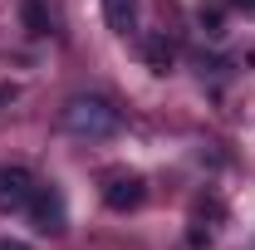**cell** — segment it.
Listing matches in <instances>:
<instances>
[{
	"label": "cell",
	"instance_id": "cell-1",
	"mask_svg": "<svg viewBox=\"0 0 255 250\" xmlns=\"http://www.w3.org/2000/svg\"><path fill=\"white\" fill-rule=\"evenodd\" d=\"M64 127L74 137H108V132H118V108L98 94H79L64 103Z\"/></svg>",
	"mask_w": 255,
	"mask_h": 250
},
{
	"label": "cell",
	"instance_id": "cell-2",
	"mask_svg": "<svg viewBox=\"0 0 255 250\" xmlns=\"http://www.w3.org/2000/svg\"><path fill=\"white\" fill-rule=\"evenodd\" d=\"M142 196H147V187L137 172H108L103 177V206L108 211H137Z\"/></svg>",
	"mask_w": 255,
	"mask_h": 250
},
{
	"label": "cell",
	"instance_id": "cell-3",
	"mask_svg": "<svg viewBox=\"0 0 255 250\" xmlns=\"http://www.w3.org/2000/svg\"><path fill=\"white\" fill-rule=\"evenodd\" d=\"M30 221H34V231H44V236H59L64 231V196L54 187H34V196H30Z\"/></svg>",
	"mask_w": 255,
	"mask_h": 250
},
{
	"label": "cell",
	"instance_id": "cell-4",
	"mask_svg": "<svg viewBox=\"0 0 255 250\" xmlns=\"http://www.w3.org/2000/svg\"><path fill=\"white\" fill-rule=\"evenodd\" d=\"M34 196L30 167H0V211H25Z\"/></svg>",
	"mask_w": 255,
	"mask_h": 250
},
{
	"label": "cell",
	"instance_id": "cell-5",
	"mask_svg": "<svg viewBox=\"0 0 255 250\" xmlns=\"http://www.w3.org/2000/svg\"><path fill=\"white\" fill-rule=\"evenodd\" d=\"M103 20H108L113 34L137 30V0H103Z\"/></svg>",
	"mask_w": 255,
	"mask_h": 250
},
{
	"label": "cell",
	"instance_id": "cell-6",
	"mask_svg": "<svg viewBox=\"0 0 255 250\" xmlns=\"http://www.w3.org/2000/svg\"><path fill=\"white\" fill-rule=\"evenodd\" d=\"M20 20H25V30H30L34 39H44V34L54 30V15H49L44 0H20Z\"/></svg>",
	"mask_w": 255,
	"mask_h": 250
},
{
	"label": "cell",
	"instance_id": "cell-7",
	"mask_svg": "<svg viewBox=\"0 0 255 250\" xmlns=\"http://www.w3.org/2000/svg\"><path fill=\"white\" fill-rule=\"evenodd\" d=\"M142 54H147V64H152L157 74H167V69H172V59H177V49H172V39H167L162 30H152V34H147V44H142Z\"/></svg>",
	"mask_w": 255,
	"mask_h": 250
},
{
	"label": "cell",
	"instance_id": "cell-8",
	"mask_svg": "<svg viewBox=\"0 0 255 250\" xmlns=\"http://www.w3.org/2000/svg\"><path fill=\"white\" fill-rule=\"evenodd\" d=\"M0 250H30V246H25V241H10V236H5V241H0Z\"/></svg>",
	"mask_w": 255,
	"mask_h": 250
},
{
	"label": "cell",
	"instance_id": "cell-9",
	"mask_svg": "<svg viewBox=\"0 0 255 250\" xmlns=\"http://www.w3.org/2000/svg\"><path fill=\"white\" fill-rule=\"evenodd\" d=\"M15 98V84H0V103H10Z\"/></svg>",
	"mask_w": 255,
	"mask_h": 250
},
{
	"label": "cell",
	"instance_id": "cell-10",
	"mask_svg": "<svg viewBox=\"0 0 255 250\" xmlns=\"http://www.w3.org/2000/svg\"><path fill=\"white\" fill-rule=\"evenodd\" d=\"M241 5H246V10H251V15H255V0H241Z\"/></svg>",
	"mask_w": 255,
	"mask_h": 250
}]
</instances>
